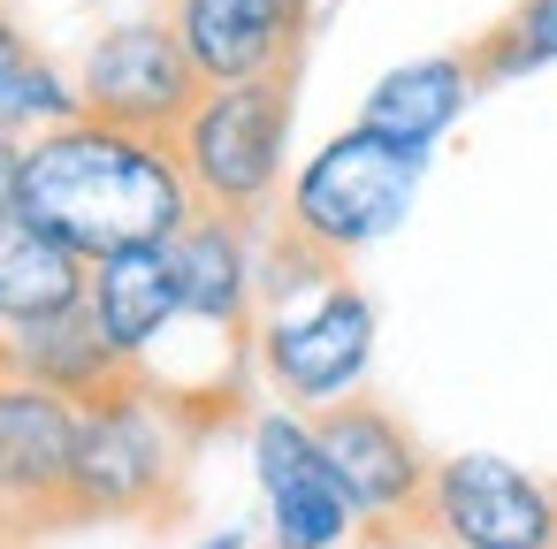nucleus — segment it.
<instances>
[{"label":"nucleus","mask_w":557,"mask_h":549,"mask_svg":"<svg viewBox=\"0 0 557 549\" xmlns=\"http://www.w3.org/2000/svg\"><path fill=\"white\" fill-rule=\"evenodd\" d=\"M9 344V366L16 374H32L39 389H54V397H70V404H100V397H115L138 366L100 336V321L77 305V313H62V321H39V328H16V336H0Z\"/></svg>","instance_id":"dca6fc26"},{"label":"nucleus","mask_w":557,"mask_h":549,"mask_svg":"<svg viewBox=\"0 0 557 549\" xmlns=\"http://www.w3.org/2000/svg\"><path fill=\"white\" fill-rule=\"evenodd\" d=\"M92 290V260L70 252L62 237H47L39 222L24 214H0V328H39V321H62L77 313Z\"/></svg>","instance_id":"2eb2a0df"},{"label":"nucleus","mask_w":557,"mask_h":549,"mask_svg":"<svg viewBox=\"0 0 557 549\" xmlns=\"http://www.w3.org/2000/svg\"><path fill=\"white\" fill-rule=\"evenodd\" d=\"M169 260H176L184 321H207V328H230V336L252 328V313H260L252 229H237V222H222V214H199L184 237H169Z\"/></svg>","instance_id":"ddd939ff"},{"label":"nucleus","mask_w":557,"mask_h":549,"mask_svg":"<svg viewBox=\"0 0 557 549\" xmlns=\"http://www.w3.org/2000/svg\"><path fill=\"white\" fill-rule=\"evenodd\" d=\"M420 176H428V153L412 146H389L374 130H336L283 191L275 207V252H268V275H260V298H298L329 275H344L367 245H382L412 199H420Z\"/></svg>","instance_id":"f03ea898"},{"label":"nucleus","mask_w":557,"mask_h":549,"mask_svg":"<svg viewBox=\"0 0 557 549\" xmlns=\"http://www.w3.org/2000/svg\"><path fill=\"white\" fill-rule=\"evenodd\" d=\"M367 359H374V298L351 275H329L306 298H275V313L260 321V366L290 412L351 397Z\"/></svg>","instance_id":"39448f33"},{"label":"nucleus","mask_w":557,"mask_h":549,"mask_svg":"<svg viewBox=\"0 0 557 549\" xmlns=\"http://www.w3.org/2000/svg\"><path fill=\"white\" fill-rule=\"evenodd\" d=\"M306 420H313V442H321V458L336 465L344 496L359 503L367 541H405V534H420V519H428V481H435V458L420 450V435H412L389 404H374V397H336V404H321V412H306Z\"/></svg>","instance_id":"423d86ee"},{"label":"nucleus","mask_w":557,"mask_h":549,"mask_svg":"<svg viewBox=\"0 0 557 549\" xmlns=\"http://www.w3.org/2000/svg\"><path fill=\"white\" fill-rule=\"evenodd\" d=\"M481 77H473V54H420V62H397L389 77H374V92L359 100V130L389 138V146H412V153H435V138L473 108Z\"/></svg>","instance_id":"f8f14e48"},{"label":"nucleus","mask_w":557,"mask_h":549,"mask_svg":"<svg viewBox=\"0 0 557 549\" xmlns=\"http://www.w3.org/2000/svg\"><path fill=\"white\" fill-rule=\"evenodd\" d=\"M85 313H92L100 336L138 366V359L184 321V290H176V260H169V245H138V252H108V260H92Z\"/></svg>","instance_id":"4468645a"},{"label":"nucleus","mask_w":557,"mask_h":549,"mask_svg":"<svg viewBox=\"0 0 557 549\" xmlns=\"http://www.w3.org/2000/svg\"><path fill=\"white\" fill-rule=\"evenodd\" d=\"M16 214L39 222L47 237H62L85 260H108V252L184 237L199 222V199H191V184H184V169L161 138L77 115V123H54V130L24 138Z\"/></svg>","instance_id":"f257e3e1"},{"label":"nucleus","mask_w":557,"mask_h":549,"mask_svg":"<svg viewBox=\"0 0 557 549\" xmlns=\"http://www.w3.org/2000/svg\"><path fill=\"white\" fill-rule=\"evenodd\" d=\"M420 534H435L443 549H557V488L519 473L511 458L458 450L435 458Z\"/></svg>","instance_id":"1a4fd4ad"},{"label":"nucleus","mask_w":557,"mask_h":549,"mask_svg":"<svg viewBox=\"0 0 557 549\" xmlns=\"http://www.w3.org/2000/svg\"><path fill=\"white\" fill-rule=\"evenodd\" d=\"M70 465H77V404L0 366V549L70 526Z\"/></svg>","instance_id":"0eeeda50"},{"label":"nucleus","mask_w":557,"mask_h":549,"mask_svg":"<svg viewBox=\"0 0 557 549\" xmlns=\"http://www.w3.org/2000/svg\"><path fill=\"white\" fill-rule=\"evenodd\" d=\"M252 473L268 488V534H275V549H351L367 534V519L344 496L336 465L321 458L306 412L283 404V412L252 420Z\"/></svg>","instance_id":"9d476101"},{"label":"nucleus","mask_w":557,"mask_h":549,"mask_svg":"<svg viewBox=\"0 0 557 549\" xmlns=\"http://www.w3.org/2000/svg\"><path fill=\"white\" fill-rule=\"evenodd\" d=\"M298 70L252 77V85H207L199 108L184 115V130L169 138L199 214H222L237 229H260L283 207V169H290V100Z\"/></svg>","instance_id":"7ed1b4c3"},{"label":"nucleus","mask_w":557,"mask_h":549,"mask_svg":"<svg viewBox=\"0 0 557 549\" xmlns=\"http://www.w3.org/2000/svg\"><path fill=\"white\" fill-rule=\"evenodd\" d=\"M16 191H24V138L0 130V214H16Z\"/></svg>","instance_id":"6ab92c4d"},{"label":"nucleus","mask_w":557,"mask_h":549,"mask_svg":"<svg viewBox=\"0 0 557 549\" xmlns=\"http://www.w3.org/2000/svg\"><path fill=\"white\" fill-rule=\"evenodd\" d=\"M199 549H245V534H207Z\"/></svg>","instance_id":"aec40b11"},{"label":"nucleus","mask_w":557,"mask_h":549,"mask_svg":"<svg viewBox=\"0 0 557 549\" xmlns=\"http://www.w3.org/2000/svg\"><path fill=\"white\" fill-rule=\"evenodd\" d=\"M85 108H77V85L16 32V16L0 9V130L9 138H39V130H54V123H77Z\"/></svg>","instance_id":"f3484780"},{"label":"nucleus","mask_w":557,"mask_h":549,"mask_svg":"<svg viewBox=\"0 0 557 549\" xmlns=\"http://www.w3.org/2000/svg\"><path fill=\"white\" fill-rule=\"evenodd\" d=\"M199 92H207V77L191 70L184 39L169 32V16L161 24H115L77 62V108L92 123L161 138V146L184 130V115L199 108Z\"/></svg>","instance_id":"6e6552de"},{"label":"nucleus","mask_w":557,"mask_h":549,"mask_svg":"<svg viewBox=\"0 0 557 549\" xmlns=\"http://www.w3.org/2000/svg\"><path fill=\"white\" fill-rule=\"evenodd\" d=\"M313 0H169V32L184 39L207 85H252L298 70Z\"/></svg>","instance_id":"9b49d317"},{"label":"nucleus","mask_w":557,"mask_h":549,"mask_svg":"<svg viewBox=\"0 0 557 549\" xmlns=\"http://www.w3.org/2000/svg\"><path fill=\"white\" fill-rule=\"evenodd\" d=\"M466 54H473L481 92H488V85H511V77L549 70V62H557V0H511V16H496Z\"/></svg>","instance_id":"a211bd4d"},{"label":"nucleus","mask_w":557,"mask_h":549,"mask_svg":"<svg viewBox=\"0 0 557 549\" xmlns=\"http://www.w3.org/2000/svg\"><path fill=\"white\" fill-rule=\"evenodd\" d=\"M184 488V435L169 389L131 374L115 397L77 404V465H70V526L77 519H153Z\"/></svg>","instance_id":"20e7f679"}]
</instances>
